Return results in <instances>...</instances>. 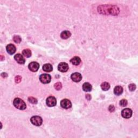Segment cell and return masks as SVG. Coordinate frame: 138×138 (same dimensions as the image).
<instances>
[{
	"instance_id": "obj_1",
	"label": "cell",
	"mask_w": 138,
	"mask_h": 138,
	"mask_svg": "<svg viewBox=\"0 0 138 138\" xmlns=\"http://www.w3.org/2000/svg\"><path fill=\"white\" fill-rule=\"evenodd\" d=\"M13 104L16 108L19 109L20 110H23L27 107V105H26L25 102L21 99L19 98H16L14 99Z\"/></svg>"
},
{
	"instance_id": "obj_2",
	"label": "cell",
	"mask_w": 138,
	"mask_h": 138,
	"mask_svg": "<svg viewBox=\"0 0 138 138\" xmlns=\"http://www.w3.org/2000/svg\"><path fill=\"white\" fill-rule=\"evenodd\" d=\"M30 121L32 124L36 126H39L42 124L43 120L39 116H33L30 119Z\"/></svg>"
},
{
	"instance_id": "obj_3",
	"label": "cell",
	"mask_w": 138,
	"mask_h": 138,
	"mask_svg": "<svg viewBox=\"0 0 138 138\" xmlns=\"http://www.w3.org/2000/svg\"><path fill=\"white\" fill-rule=\"evenodd\" d=\"M39 80L43 84H48L51 82V77L49 74H43L40 76Z\"/></svg>"
},
{
	"instance_id": "obj_4",
	"label": "cell",
	"mask_w": 138,
	"mask_h": 138,
	"mask_svg": "<svg viewBox=\"0 0 138 138\" xmlns=\"http://www.w3.org/2000/svg\"><path fill=\"white\" fill-rule=\"evenodd\" d=\"M121 115L125 119L130 118L132 115V111L129 108H125L121 111Z\"/></svg>"
},
{
	"instance_id": "obj_5",
	"label": "cell",
	"mask_w": 138,
	"mask_h": 138,
	"mask_svg": "<svg viewBox=\"0 0 138 138\" xmlns=\"http://www.w3.org/2000/svg\"><path fill=\"white\" fill-rule=\"evenodd\" d=\"M46 105L49 107H53L56 105L57 104V100L55 97L50 96L48 98L46 99Z\"/></svg>"
},
{
	"instance_id": "obj_6",
	"label": "cell",
	"mask_w": 138,
	"mask_h": 138,
	"mask_svg": "<svg viewBox=\"0 0 138 138\" xmlns=\"http://www.w3.org/2000/svg\"><path fill=\"white\" fill-rule=\"evenodd\" d=\"M60 106L64 109H68L72 106V104L68 99H64L60 101Z\"/></svg>"
},
{
	"instance_id": "obj_7",
	"label": "cell",
	"mask_w": 138,
	"mask_h": 138,
	"mask_svg": "<svg viewBox=\"0 0 138 138\" xmlns=\"http://www.w3.org/2000/svg\"><path fill=\"white\" fill-rule=\"evenodd\" d=\"M28 68H29V70L30 71H31L32 72H36L37 71L38 69L39 68V64L37 62H33L30 63L29 64V66H28Z\"/></svg>"
},
{
	"instance_id": "obj_8",
	"label": "cell",
	"mask_w": 138,
	"mask_h": 138,
	"mask_svg": "<svg viewBox=\"0 0 138 138\" xmlns=\"http://www.w3.org/2000/svg\"><path fill=\"white\" fill-rule=\"evenodd\" d=\"M58 71L62 72H65L68 71L69 69V65L68 64L66 63L62 62L59 64L58 66Z\"/></svg>"
},
{
	"instance_id": "obj_9",
	"label": "cell",
	"mask_w": 138,
	"mask_h": 138,
	"mask_svg": "<svg viewBox=\"0 0 138 138\" xmlns=\"http://www.w3.org/2000/svg\"><path fill=\"white\" fill-rule=\"evenodd\" d=\"M71 78L74 82L78 83L82 79V76L78 72H75L72 74L71 76Z\"/></svg>"
},
{
	"instance_id": "obj_10",
	"label": "cell",
	"mask_w": 138,
	"mask_h": 138,
	"mask_svg": "<svg viewBox=\"0 0 138 138\" xmlns=\"http://www.w3.org/2000/svg\"><path fill=\"white\" fill-rule=\"evenodd\" d=\"M14 59H15V60L18 63L20 64H23L25 63V59H24L23 56L21 54H16L15 57H14Z\"/></svg>"
},
{
	"instance_id": "obj_11",
	"label": "cell",
	"mask_w": 138,
	"mask_h": 138,
	"mask_svg": "<svg viewBox=\"0 0 138 138\" xmlns=\"http://www.w3.org/2000/svg\"><path fill=\"white\" fill-rule=\"evenodd\" d=\"M6 50H7V52L10 54H13L16 52V49L15 46L13 44H8L6 47Z\"/></svg>"
},
{
	"instance_id": "obj_12",
	"label": "cell",
	"mask_w": 138,
	"mask_h": 138,
	"mask_svg": "<svg viewBox=\"0 0 138 138\" xmlns=\"http://www.w3.org/2000/svg\"><path fill=\"white\" fill-rule=\"evenodd\" d=\"M43 70L45 72H50L53 70V68L50 64H45L43 66Z\"/></svg>"
},
{
	"instance_id": "obj_13",
	"label": "cell",
	"mask_w": 138,
	"mask_h": 138,
	"mask_svg": "<svg viewBox=\"0 0 138 138\" xmlns=\"http://www.w3.org/2000/svg\"><path fill=\"white\" fill-rule=\"evenodd\" d=\"M92 85L89 83H85L83 85V89L85 92H89L92 90Z\"/></svg>"
},
{
	"instance_id": "obj_14",
	"label": "cell",
	"mask_w": 138,
	"mask_h": 138,
	"mask_svg": "<svg viewBox=\"0 0 138 138\" xmlns=\"http://www.w3.org/2000/svg\"><path fill=\"white\" fill-rule=\"evenodd\" d=\"M70 62L73 65H78L80 63L81 59L79 57H74L72 58L70 60Z\"/></svg>"
},
{
	"instance_id": "obj_15",
	"label": "cell",
	"mask_w": 138,
	"mask_h": 138,
	"mask_svg": "<svg viewBox=\"0 0 138 138\" xmlns=\"http://www.w3.org/2000/svg\"><path fill=\"white\" fill-rule=\"evenodd\" d=\"M123 92V88L120 86H117L114 89V93L115 95L119 96Z\"/></svg>"
},
{
	"instance_id": "obj_16",
	"label": "cell",
	"mask_w": 138,
	"mask_h": 138,
	"mask_svg": "<svg viewBox=\"0 0 138 138\" xmlns=\"http://www.w3.org/2000/svg\"><path fill=\"white\" fill-rule=\"evenodd\" d=\"M71 35V32L70 31H64L62 32L61 34H60V37H61L62 39H66L70 37Z\"/></svg>"
},
{
	"instance_id": "obj_17",
	"label": "cell",
	"mask_w": 138,
	"mask_h": 138,
	"mask_svg": "<svg viewBox=\"0 0 138 138\" xmlns=\"http://www.w3.org/2000/svg\"><path fill=\"white\" fill-rule=\"evenodd\" d=\"M101 88L104 91H107L110 88V85L107 82H104L101 85Z\"/></svg>"
},
{
	"instance_id": "obj_18",
	"label": "cell",
	"mask_w": 138,
	"mask_h": 138,
	"mask_svg": "<svg viewBox=\"0 0 138 138\" xmlns=\"http://www.w3.org/2000/svg\"><path fill=\"white\" fill-rule=\"evenodd\" d=\"M22 54L24 56H25V57L29 58L31 56V50L29 49H24L22 51Z\"/></svg>"
},
{
	"instance_id": "obj_19",
	"label": "cell",
	"mask_w": 138,
	"mask_h": 138,
	"mask_svg": "<svg viewBox=\"0 0 138 138\" xmlns=\"http://www.w3.org/2000/svg\"><path fill=\"white\" fill-rule=\"evenodd\" d=\"M13 40L16 43H20L21 42V38L19 36H15L13 37Z\"/></svg>"
},
{
	"instance_id": "obj_20",
	"label": "cell",
	"mask_w": 138,
	"mask_h": 138,
	"mask_svg": "<svg viewBox=\"0 0 138 138\" xmlns=\"http://www.w3.org/2000/svg\"><path fill=\"white\" fill-rule=\"evenodd\" d=\"M28 101H29L30 103H31V104H36L37 103V99L32 97H29V98H28Z\"/></svg>"
},
{
	"instance_id": "obj_21",
	"label": "cell",
	"mask_w": 138,
	"mask_h": 138,
	"mask_svg": "<svg viewBox=\"0 0 138 138\" xmlns=\"http://www.w3.org/2000/svg\"><path fill=\"white\" fill-rule=\"evenodd\" d=\"M54 88H55L56 90L59 91V90H60V89H62V85L60 82H58V83H57L56 84H54Z\"/></svg>"
},
{
	"instance_id": "obj_22",
	"label": "cell",
	"mask_w": 138,
	"mask_h": 138,
	"mask_svg": "<svg viewBox=\"0 0 138 138\" xmlns=\"http://www.w3.org/2000/svg\"><path fill=\"white\" fill-rule=\"evenodd\" d=\"M120 105L121 106H123V107L127 106V101L126 100V99H122V100L120 101Z\"/></svg>"
},
{
	"instance_id": "obj_23",
	"label": "cell",
	"mask_w": 138,
	"mask_h": 138,
	"mask_svg": "<svg viewBox=\"0 0 138 138\" xmlns=\"http://www.w3.org/2000/svg\"><path fill=\"white\" fill-rule=\"evenodd\" d=\"M136 89V86L135 84H131L129 85V89L131 91H134Z\"/></svg>"
},
{
	"instance_id": "obj_24",
	"label": "cell",
	"mask_w": 138,
	"mask_h": 138,
	"mask_svg": "<svg viewBox=\"0 0 138 138\" xmlns=\"http://www.w3.org/2000/svg\"><path fill=\"white\" fill-rule=\"evenodd\" d=\"M22 80V77L20 76H17L15 77V82L16 83H19Z\"/></svg>"
},
{
	"instance_id": "obj_25",
	"label": "cell",
	"mask_w": 138,
	"mask_h": 138,
	"mask_svg": "<svg viewBox=\"0 0 138 138\" xmlns=\"http://www.w3.org/2000/svg\"><path fill=\"white\" fill-rule=\"evenodd\" d=\"M108 109H109V111L111 112H113L114 111L115 108H114V106H113V105H110V106H109Z\"/></svg>"
},
{
	"instance_id": "obj_26",
	"label": "cell",
	"mask_w": 138,
	"mask_h": 138,
	"mask_svg": "<svg viewBox=\"0 0 138 138\" xmlns=\"http://www.w3.org/2000/svg\"><path fill=\"white\" fill-rule=\"evenodd\" d=\"M86 98H87V99H88V100H90V99H91V96H90V94H86Z\"/></svg>"
}]
</instances>
